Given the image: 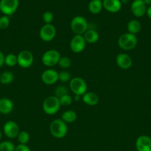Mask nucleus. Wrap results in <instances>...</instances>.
Segmentation results:
<instances>
[{"mask_svg":"<svg viewBox=\"0 0 151 151\" xmlns=\"http://www.w3.org/2000/svg\"><path fill=\"white\" fill-rule=\"evenodd\" d=\"M49 131L53 137L56 139H62L68 132V124L62 119H56L50 122Z\"/></svg>","mask_w":151,"mask_h":151,"instance_id":"1","label":"nucleus"},{"mask_svg":"<svg viewBox=\"0 0 151 151\" xmlns=\"http://www.w3.org/2000/svg\"><path fill=\"white\" fill-rule=\"evenodd\" d=\"M138 38L136 35L126 32L119 36L118 39V45L124 51H130L136 47Z\"/></svg>","mask_w":151,"mask_h":151,"instance_id":"2","label":"nucleus"},{"mask_svg":"<svg viewBox=\"0 0 151 151\" xmlns=\"http://www.w3.org/2000/svg\"><path fill=\"white\" fill-rule=\"evenodd\" d=\"M61 108L59 99L55 95L46 97L42 103L43 111L47 115H54Z\"/></svg>","mask_w":151,"mask_h":151,"instance_id":"3","label":"nucleus"},{"mask_svg":"<svg viewBox=\"0 0 151 151\" xmlns=\"http://www.w3.org/2000/svg\"><path fill=\"white\" fill-rule=\"evenodd\" d=\"M70 28L75 35H84L88 29V23L84 17L76 16L71 20Z\"/></svg>","mask_w":151,"mask_h":151,"instance_id":"4","label":"nucleus"},{"mask_svg":"<svg viewBox=\"0 0 151 151\" xmlns=\"http://www.w3.org/2000/svg\"><path fill=\"white\" fill-rule=\"evenodd\" d=\"M70 90L76 95L82 96L87 91V84L83 78L75 77L70 81Z\"/></svg>","mask_w":151,"mask_h":151,"instance_id":"5","label":"nucleus"},{"mask_svg":"<svg viewBox=\"0 0 151 151\" xmlns=\"http://www.w3.org/2000/svg\"><path fill=\"white\" fill-rule=\"evenodd\" d=\"M61 57L62 56L58 50H49L44 52L41 56V62L45 66L53 67L59 63Z\"/></svg>","mask_w":151,"mask_h":151,"instance_id":"6","label":"nucleus"},{"mask_svg":"<svg viewBox=\"0 0 151 151\" xmlns=\"http://www.w3.org/2000/svg\"><path fill=\"white\" fill-rule=\"evenodd\" d=\"M18 65L22 69L30 68L34 62V57L33 53L29 50H22L18 54Z\"/></svg>","mask_w":151,"mask_h":151,"instance_id":"7","label":"nucleus"},{"mask_svg":"<svg viewBox=\"0 0 151 151\" xmlns=\"http://www.w3.org/2000/svg\"><path fill=\"white\" fill-rule=\"evenodd\" d=\"M39 38L41 41L44 42H50L53 41L56 35V29L54 25L52 24H44L40 29Z\"/></svg>","mask_w":151,"mask_h":151,"instance_id":"8","label":"nucleus"},{"mask_svg":"<svg viewBox=\"0 0 151 151\" xmlns=\"http://www.w3.org/2000/svg\"><path fill=\"white\" fill-rule=\"evenodd\" d=\"M19 0H1L0 10L4 16H11L19 7Z\"/></svg>","mask_w":151,"mask_h":151,"instance_id":"9","label":"nucleus"},{"mask_svg":"<svg viewBox=\"0 0 151 151\" xmlns=\"http://www.w3.org/2000/svg\"><path fill=\"white\" fill-rule=\"evenodd\" d=\"M86 44L87 43L83 35H75L70 41V48L73 52L78 54L84 51L86 47Z\"/></svg>","mask_w":151,"mask_h":151,"instance_id":"10","label":"nucleus"},{"mask_svg":"<svg viewBox=\"0 0 151 151\" xmlns=\"http://www.w3.org/2000/svg\"><path fill=\"white\" fill-rule=\"evenodd\" d=\"M19 132V125L13 120L6 122L3 126V133L9 139L17 138Z\"/></svg>","mask_w":151,"mask_h":151,"instance_id":"11","label":"nucleus"},{"mask_svg":"<svg viewBox=\"0 0 151 151\" xmlns=\"http://www.w3.org/2000/svg\"><path fill=\"white\" fill-rule=\"evenodd\" d=\"M41 81L46 85H53L59 81V72L53 69H47L41 73Z\"/></svg>","mask_w":151,"mask_h":151,"instance_id":"12","label":"nucleus"},{"mask_svg":"<svg viewBox=\"0 0 151 151\" xmlns=\"http://www.w3.org/2000/svg\"><path fill=\"white\" fill-rule=\"evenodd\" d=\"M147 8L143 0H134L131 4V12L136 17H142L146 14Z\"/></svg>","mask_w":151,"mask_h":151,"instance_id":"13","label":"nucleus"},{"mask_svg":"<svg viewBox=\"0 0 151 151\" xmlns=\"http://www.w3.org/2000/svg\"><path fill=\"white\" fill-rule=\"evenodd\" d=\"M117 66L122 69H128L133 65V60L129 55L126 53H119L115 58Z\"/></svg>","mask_w":151,"mask_h":151,"instance_id":"14","label":"nucleus"},{"mask_svg":"<svg viewBox=\"0 0 151 151\" xmlns=\"http://www.w3.org/2000/svg\"><path fill=\"white\" fill-rule=\"evenodd\" d=\"M135 145L138 151H151V138L148 136L142 135L139 137Z\"/></svg>","mask_w":151,"mask_h":151,"instance_id":"15","label":"nucleus"},{"mask_svg":"<svg viewBox=\"0 0 151 151\" xmlns=\"http://www.w3.org/2000/svg\"><path fill=\"white\" fill-rule=\"evenodd\" d=\"M103 7L109 13H117L121 8L120 0H103Z\"/></svg>","mask_w":151,"mask_h":151,"instance_id":"16","label":"nucleus"},{"mask_svg":"<svg viewBox=\"0 0 151 151\" xmlns=\"http://www.w3.org/2000/svg\"><path fill=\"white\" fill-rule=\"evenodd\" d=\"M13 101L7 97H3L0 99V114H9L13 110Z\"/></svg>","mask_w":151,"mask_h":151,"instance_id":"17","label":"nucleus"},{"mask_svg":"<svg viewBox=\"0 0 151 151\" xmlns=\"http://www.w3.org/2000/svg\"><path fill=\"white\" fill-rule=\"evenodd\" d=\"M81 100L86 105L90 106H94L99 103V97L97 94L92 91H87L81 96Z\"/></svg>","mask_w":151,"mask_h":151,"instance_id":"18","label":"nucleus"},{"mask_svg":"<svg viewBox=\"0 0 151 151\" xmlns=\"http://www.w3.org/2000/svg\"><path fill=\"white\" fill-rule=\"evenodd\" d=\"M86 43L88 44H95L99 39V34L96 29H89L86 31L83 35Z\"/></svg>","mask_w":151,"mask_h":151,"instance_id":"19","label":"nucleus"},{"mask_svg":"<svg viewBox=\"0 0 151 151\" xmlns=\"http://www.w3.org/2000/svg\"><path fill=\"white\" fill-rule=\"evenodd\" d=\"M141 28H142L141 23L138 20H136V19L130 20V22L127 23V32H129V33L136 35V34L139 33V32H140Z\"/></svg>","mask_w":151,"mask_h":151,"instance_id":"20","label":"nucleus"},{"mask_svg":"<svg viewBox=\"0 0 151 151\" xmlns=\"http://www.w3.org/2000/svg\"><path fill=\"white\" fill-rule=\"evenodd\" d=\"M103 8V4L101 0H91L89 2V11L93 14H98L102 11Z\"/></svg>","mask_w":151,"mask_h":151,"instance_id":"21","label":"nucleus"},{"mask_svg":"<svg viewBox=\"0 0 151 151\" xmlns=\"http://www.w3.org/2000/svg\"><path fill=\"white\" fill-rule=\"evenodd\" d=\"M61 119L65 122L68 123H73L77 119V114L73 110H67L64 113H62Z\"/></svg>","mask_w":151,"mask_h":151,"instance_id":"22","label":"nucleus"},{"mask_svg":"<svg viewBox=\"0 0 151 151\" xmlns=\"http://www.w3.org/2000/svg\"><path fill=\"white\" fill-rule=\"evenodd\" d=\"M14 80V75L12 72H8V71H5V72H2L1 74V77H0V83L4 85H8L10 84Z\"/></svg>","mask_w":151,"mask_h":151,"instance_id":"23","label":"nucleus"},{"mask_svg":"<svg viewBox=\"0 0 151 151\" xmlns=\"http://www.w3.org/2000/svg\"><path fill=\"white\" fill-rule=\"evenodd\" d=\"M4 64L7 66L13 67L16 65H18V59L17 55L13 53H9L4 57Z\"/></svg>","mask_w":151,"mask_h":151,"instance_id":"24","label":"nucleus"},{"mask_svg":"<svg viewBox=\"0 0 151 151\" xmlns=\"http://www.w3.org/2000/svg\"><path fill=\"white\" fill-rule=\"evenodd\" d=\"M30 134L28 131H20L17 137V139L19 141V144L27 145L30 141Z\"/></svg>","mask_w":151,"mask_h":151,"instance_id":"25","label":"nucleus"},{"mask_svg":"<svg viewBox=\"0 0 151 151\" xmlns=\"http://www.w3.org/2000/svg\"><path fill=\"white\" fill-rule=\"evenodd\" d=\"M16 146L10 141H3L0 142V151H15Z\"/></svg>","mask_w":151,"mask_h":151,"instance_id":"26","label":"nucleus"},{"mask_svg":"<svg viewBox=\"0 0 151 151\" xmlns=\"http://www.w3.org/2000/svg\"><path fill=\"white\" fill-rule=\"evenodd\" d=\"M59 99L61 106H69L73 103V97L69 94H65V95L61 97Z\"/></svg>","mask_w":151,"mask_h":151,"instance_id":"27","label":"nucleus"},{"mask_svg":"<svg viewBox=\"0 0 151 151\" xmlns=\"http://www.w3.org/2000/svg\"><path fill=\"white\" fill-rule=\"evenodd\" d=\"M58 64L62 69H68L71 66V60L67 56H62Z\"/></svg>","mask_w":151,"mask_h":151,"instance_id":"28","label":"nucleus"},{"mask_svg":"<svg viewBox=\"0 0 151 151\" xmlns=\"http://www.w3.org/2000/svg\"><path fill=\"white\" fill-rule=\"evenodd\" d=\"M54 94L56 97H57L58 98H60L62 96L68 94V89L66 86H59L56 87V89H55Z\"/></svg>","mask_w":151,"mask_h":151,"instance_id":"29","label":"nucleus"},{"mask_svg":"<svg viewBox=\"0 0 151 151\" xmlns=\"http://www.w3.org/2000/svg\"><path fill=\"white\" fill-rule=\"evenodd\" d=\"M71 78V75L70 72L68 71H62V72H59V81H60L62 83H67L69 82Z\"/></svg>","mask_w":151,"mask_h":151,"instance_id":"30","label":"nucleus"},{"mask_svg":"<svg viewBox=\"0 0 151 151\" xmlns=\"http://www.w3.org/2000/svg\"><path fill=\"white\" fill-rule=\"evenodd\" d=\"M43 22H44V24H50L53 21V14L50 11H46L43 13L42 16Z\"/></svg>","mask_w":151,"mask_h":151,"instance_id":"31","label":"nucleus"},{"mask_svg":"<svg viewBox=\"0 0 151 151\" xmlns=\"http://www.w3.org/2000/svg\"><path fill=\"white\" fill-rule=\"evenodd\" d=\"M10 25V19L7 16L0 17V29H6Z\"/></svg>","mask_w":151,"mask_h":151,"instance_id":"32","label":"nucleus"},{"mask_svg":"<svg viewBox=\"0 0 151 151\" xmlns=\"http://www.w3.org/2000/svg\"><path fill=\"white\" fill-rule=\"evenodd\" d=\"M15 151H31V150L30 149V147H28L27 145L19 144L16 147Z\"/></svg>","mask_w":151,"mask_h":151,"instance_id":"33","label":"nucleus"},{"mask_svg":"<svg viewBox=\"0 0 151 151\" xmlns=\"http://www.w3.org/2000/svg\"><path fill=\"white\" fill-rule=\"evenodd\" d=\"M4 57L5 56L4 55L2 52L0 51V68L4 64Z\"/></svg>","mask_w":151,"mask_h":151,"instance_id":"34","label":"nucleus"},{"mask_svg":"<svg viewBox=\"0 0 151 151\" xmlns=\"http://www.w3.org/2000/svg\"><path fill=\"white\" fill-rule=\"evenodd\" d=\"M146 14L147 16H148V18L151 19V6H150V7H148L147 8Z\"/></svg>","mask_w":151,"mask_h":151,"instance_id":"35","label":"nucleus"},{"mask_svg":"<svg viewBox=\"0 0 151 151\" xmlns=\"http://www.w3.org/2000/svg\"><path fill=\"white\" fill-rule=\"evenodd\" d=\"M81 96L76 95V94H74V97H73V100H75L76 102H78L80 100H81Z\"/></svg>","mask_w":151,"mask_h":151,"instance_id":"36","label":"nucleus"},{"mask_svg":"<svg viewBox=\"0 0 151 151\" xmlns=\"http://www.w3.org/2000/svg\"><path fill=\"white\" fill-rule=\"evenodd\" d=\"M146 5L151 6V0H143Z\"/></svg>","mask_w":151,"mask_h":151,"instance_id":"37","label":"nucleus"},{"mask_svg":"<svg viewBox=\"0 0 151 151\" xmlns=\"http://www.w3.org/2000/svg\"><path fill=\"white\" fill-rule=\"evenodd\" d=\"M1 130H0V140H1Z\"/></svg>","mask_w":151,"mask_h":151,"instance_id":"38","label":"nucleus"},{"mask_svg":"<svg viewBox=\"0 0 151 151\" xmlns=\"http://www.w3.org/2000/svg\"><path fill=\"white\" fill-rule=\"evenodd\" d=\"M0 77H1V73H0Z\"/></svg>","mask_w":151,"mask_h":151,"instance_id":"39","label":"nucleus"},{"mask_svg":"<svg viewBox=\"0 0 151 151\" xmlns=\"http://www.w3.org/2000/svg\"></svg>","mask_w":151,"mask_h":151,"instance_id":"40","label":"nucleus"}]
</instances>
